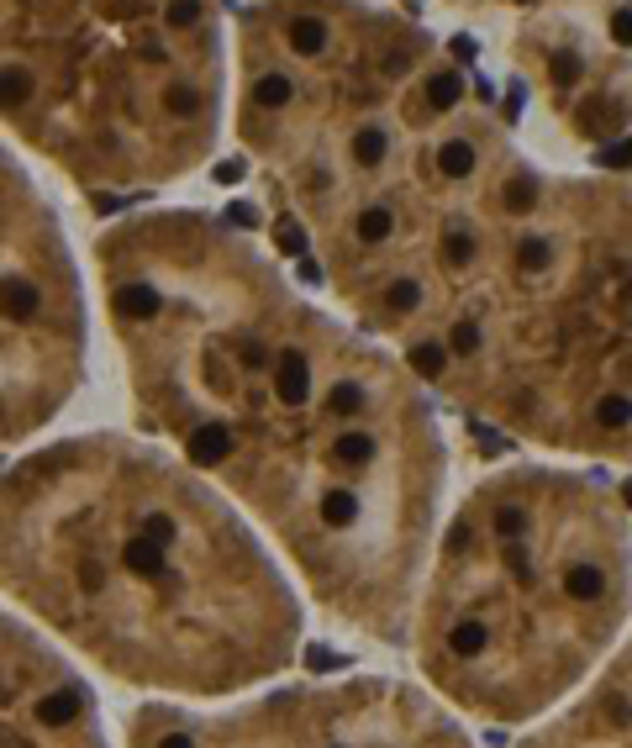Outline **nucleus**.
Returning <instances> with one entry per match:
<instances>
[{"instance_id":"nucleus-11","label":"nucleus","mask_w":632,"mask_h":748,"mask_svg":"<svg viewBox=\"0 0 632 748\" xmlns=\"http://www.w3.org/2000/svg\"><path fill=\"white\" fill-rule=\"evenodd\" d=\"M601 164H606V169H632V137L628 143H617V148H606Z\"/></svg>"},{"instance_id":"nucleus-9","label":"nucleus","mask_w":632,"mask_h":748,"mask_svg":"<svg viewBox=\"0 0 632 748\" xmlns=\"http://www.w3.org/2000/svg\"><path fill=\"white\" fill-rule=\"evenodd\" d=\"M438 169H443V179H469L480 169V148L469 137H443L438 143Z\"/></svg>"},{"instance_id":"nucleus-5","label":"nucleus","mask_w":632,"mask_h":748,"mask_svg":"<svg viewBox=\"0 0 632 748\" xmlns=\"http://www.w3.org/2000/svg\"><path fill=\"white\" fill-rule=\"evenodd\" d=\"M127 748H474L432 701L385 675L285 686L217 711L143 706L127 717Z\"/></svg>"},{"instance_id":"nucleus-1","label":"nucleus","mask_w":632,"mask_h":748,"mask_svg":"<svg viewBox=\"0 0 632 748\" xmlns=\"http://www.w3.org/2000/svg\"><path fill=\"white\" fill-rule=\"evenodd\" d=\"M159 248L169 264L132 242L111 280L148 422L264 522L327 617L401 637L432 548L427 422L275 285L222 269L190 232Z\"/></svg>"},{"instance_id":"nucleus-13","label":"nucleus","mask_w":632,"mask_h":748,"mask_svg":"<svg viewBox=\"0 0 632 748\" xmlns=\"http://www.w3.org/2000/svg\"><path fill=\"white\" fill-rule=\"evenodd\" d=\"M611 37L622 48H632V11H611Z\"/></svg>"},{"instance_id":"nucleus-8","label":"nucleus","mask_w":632,"mask_h":748,"mask_svg":"<svg viewBox=\"0 0 632 748\" xmlns=\"http://www.w3.org/2000/svg\"><path fill=\"white\" fill-rule=\"evenodd\" d=\"M348 164L358 174H374L390 164V127L385 121H358L348 132Z\"/></svg>"},{"instance_id":"nucleus-3","label":"nucleus","mask_w":632,"mask_h":748,"mask_svg":"<svg viewBox=\"0 0 632 748\" xmlns=\"http://www.w3.org/2000/svg\"><path fill=\"white\" fill-rule=\"evenodd\" d=\"M622 601V527L564 480L506 474L443 527L416 590V659L454 706L521 722L606 648Z\"/></svg>"},{"instance_id":"nucleus-2","label":"nucleus","mask_w":632,"mask_h":748,"mask_svg":"<svg viewBox=\"0 0 632 748\" xmlns=\"http://www.w3.org/2000/svg\"><path fill=\"white\" fill-rule=\"evenodd\" d=\"M0 596L116 686L227 701L290 670L300 601L190 469L74 438L0 474Z\"/></svg>"},{"instance_id":"nucleus-12","label":"nucleus","mask_w":632,"mask_h":748,"mask_svg":"<svg viewBox=\"0 0 632 748\" xmlns=\"http://www.w3.org/2000/svg\"><path fill=\"white\" fill-rule=\"evenodd\" d=\"M575 74H579V58L575 53H554V79H559V85H570Z\"/></svg>"},{"instance_id":"nucleus-10","label":"nucleus","mask_w":632,"mask_h":748,"mask_svg":"<svg viewBox=\"0 0 632 748\" xmlns=\"http://www.w3.org/2000/svg\"><path fill=\"white\" fill-rule=\"evenodd\" d=\"M464 101V74L459 69H432L427 74V106L432 111H454Z\"/></svg>"},{"instance_id":"nucleus-6","label":"nucleus","mask_w":632,"mask_h":748,"mask_svg":"<svg viewBox=\"0 0 632 748\" xmlns=\"http://www.w3.org/2000/svg\"><path fill=\"white\" fill-rule=\"evenodd\" d=\"M69 295L37 259L27 227H16V206L0 190V443L27 438L58 411L69 390Z\"/></svg>"},{"instance_id":"nucleus-7","label":"nucleus","mask_w":632,"mask_h":748,"mask_svg":"<svg viewBox=\"0 0 632 748\" xmlns=\"http://www.w3.org/2000/svg\"><path fill=\"white\" fill-rule=\"evenodd\" d=\"M0 748H111L90 680L11 612H0Z\"/></svg>"},{"instance_id":"nucleus-4","label":"nucleus","mask_w":632,"mask_h":748,"mask_svg":"<svg viewBox=\"0 0 632 748\" xmlns=\"http://www.w3.org/2000/svg\"><path fill=\"white\" fill-rule=\"evenodd\" d=\"M206 27V0H0V69L53 48L32 111L74 148V111L90 106V159L127 164L137 148H164L206 116V85L190 48Z\"/></svg>"}]
</instances>
